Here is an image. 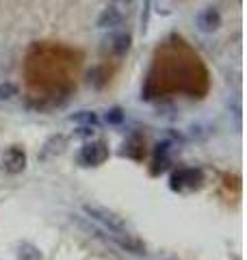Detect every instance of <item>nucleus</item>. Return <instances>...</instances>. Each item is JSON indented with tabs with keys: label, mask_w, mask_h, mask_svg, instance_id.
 I'll use <instances>...</instances> for the list:
<instances>
[{
	"label": "nucleus",
	"mask_w": 247,
	"mask_h": 260,
	"mask_svg": "<svg viewBox=\"0 0 247 260\" xmlns=\"http://www.w3.org/2000/svg\"><path fill=\"white\" fill-rule=\"evenodd\" d=\"M130 42H133V37H130V32H115L111 37V48L115 54H126L130 50Z\"/></svg>",
	"instance_id": "nucleus-9"
},
{
	"label": "nucleus",
	"mask_w": 247,
	"mask_h": 260,
	"mask_svg": "<svg viewBox=\"0 0 247 260\" xmlns=\"http://www.w3.org/2000/svg\"><path fill=\"white\" fill-rule=\"evenodd\" d=\"M123 22V11L117 5H109L106 9H102V13L98 15V28H117Z\"/></svg>",
	"instance_id": "nucleus-5"
},
{
	"label": "nucleus",
	"mask_w": 247,
	"mask_h": 260,
	"mask_svg": "<svg viewBox=\"0 0 247 260\" xmlns=\"http://www.w3.org/2000/svg\"><path fill=\"white\" fill-rule=\"evenodd\" d=\"M195 24L202 32H215L221 26V15H219V11L215 9V7H206V9H202L200 13H197Z\"/></svg>",
	"instance_id": "nucleus-4"
},
{
	"label": "nucleus",
	"mask_w": 247,
	"mask_h": 260,
	"mask_svg": "<svg viewBox=\"0 0 247 260\" xmlns=\"http://www.w3.org/2000/svg\"><path fill=\"white\" fill-rule=\"evenodd\" d=\"M106 158H109V148H106L104 141H87L80 148V154H78V160L85 167L102 165Z\"/></svg>",
	"instance_id": "nucleus-2"
},
{
	"label": "nucleus",
	"mask_w": 247,
	"mask_h": 260,
	"mask_svg": "<svg viewBox=\"0 0 247 260\" xmlns=\"http://www.w3.org/2000/svg\"><path fill=\"white\" fill-rule=\"evenodd\" d=\"M202 172L200 169H195V167H191V169H180L178 174H174V184H178V186H189V189H193V186H197L202 182Z\"/></svg>",
	"instance_id": "nucleus-6"
},
{
	"label": "nucleus",
	"mask_w": 247,
	"mask_h": 260,
	"mask_svg": "<svg viewBox=\"0 0 247 260\" xmlns=\"http://www.w3.org/2000/svg\"><path fill=\"white\" fill-rule=\"evenodd\" d=\"M147 7H150V0H147V5H145V9H147ZM147 13H150V11H145V18H143V30H145V24H147Z\"/></svg>",
	"instance_id": "nucleus-14"
},
{
	"label": "nucleus",
	"mask_w": 247,
	"mask_h": 260,
	"mask_svg": "<svg viewBox=\"0 0 247 260\" xmlns=\"http://www.w3.org/2000/svg\"><path fill=\"white\" fill-rule=\"evenodd\" d=\"M70 121H74V124H78V126H94L96 128L100 124V117H98L94 111H76L70 115Z\"/></svg>",
	"instance_id": "nucleus-8"
},
{
	"label": "nucleus",
	"mask_w": 247,
	"mask_h": 260,
	"mask_svg": "<svg viewBox=\"0 0 247 260\" xmlns=\"http://www.w3.org/2000/svg\"><path fill=\"white\" fill-rule=\"evenodd\" d=\"M104 121H106V124H111V126L121 124V121H123V111L119 107L109 109V111H106V115H104Z\"/></svg>",
	"instance_id": "nucleus-12"
},
{
	"label": "nucleus",
	"mask_w": 247,
	"mask_h": 260,
	"mask_svg": "<svg viewBox=\"0 0 247 260\" xmlns=\"http://www.w3.org/2000/svg\"><path fill=\"white\" fill-rule=\"evenodd\" d=\"M119 3H126V5H130V3H133V0H119Z\"/></svg>",
	"instance_id": "nucleus-15"
},
{
	"label": "nucleus",
	"mask_w": 247,
	"mask_h": 260,
	"mask_svg": "<svg viewBox=\"0 0 247 260\" xmlns=\"http://www.w3.org/2000/svg\"><path fill=\"white\" fill-rule=\"evenodd\" d=\"M65 145H68V139H65L63 135H54V137H50V139L44 143V148H41L39 156H41V158L56 156V154H61V152L65 150Z\"/></svg>",
	"instance_id": "nucleus-7"
},
{
	"label": "nucleus",
	"mask_w": 247,
	"mask_h": 260,
	"mask_svg": "<svg viewBox=\"0 0 247 260\" xmlns=\"http://www.w3.org/2000/svg\"><path fill=\"white\" fill-rule=\"evenodd\" d=\"M3 167L7 174H13V176L22 174L26 169V154H24V150L18 148V145H11L3 156Z\"/></svg>",
	"instance_id": "nucleus-3"
},
{
	"label": "nucleus",
	"mask_w": 247,
	"mask_h": 260,
	"mask_svg": "<svg viewBox=\"0 0 247 260\" xmlns=\"http://www.w3.org/2000/svg\"><path fill=\"white\" fill-rule=\"evenodd\" d=\"M94 135H96V128L94 126H78V130L74 133L76 139H91Z\"/></svg>",
	"instance_id": "nucleus-13"
},
{
	"label": "nucleus",
	"mask_w": 247,
	"mask_h": 260,
	"mask_svg": "<svg viewBox=\"0 0 247 260\" xmlns=\"http://www.w3.org/2000/svg\"><path fill=\"white\" fill-rule=\"evenodd\" d=\"M15 256H18V260H41L44 258L41 256V249L37 245H33V243H20Z\"/></svg>",
	"instance_id": "nucleus-10"
},
{
	"label": "nucleus",
	"mask_w": 247,
	"mask_h": 260,
	"mask_svg": "<svg viewBox=\"0 0 247 260\" xmlns=\"http://www.w3.org/2000/svg\"><path fill=\"white\" fill-rule=\"evenodd\" d=\"M18 95H20L18 85L9 83V80H7V83H0V102H11Z\"/></svg>",
	"instance_id": "nucleus-11"
},
{
	"label": "nucleus",
	"mask_w": 247,
	"mask_h": 260,
	"mask_svg": "<svg viewBox=\"0 0 247 260\" xmlns=\"http://www.w3.org/2000/svg\"><path fill=\"white\" fill-rule=\"evenodd\" d=\"M82 213L89 221H94L98 225H102L106 232H113V234H128V225L126 221L117 215L113 213L111 208L100 206V204H82Z\"/></svg>",
	"instance_id": "nucleus-1"
}]
</instances>
